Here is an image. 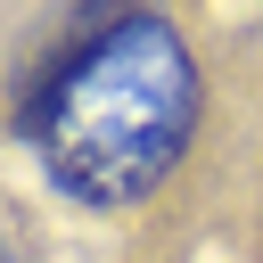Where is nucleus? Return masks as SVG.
I'll list each match as a JSON object with an SVG mask.
<instances>
[{"label":"nucleus","mask_w":263,"mask_h":263,"mask_svg":"<svg viewBox=\"0 0 263 263\" xmlns=\"http://www.w3.org/2000/svg\"><path fill=\"white\" fill-rule=\"evenodd\" d=\"M197 123V66L164 16H107L82 49H66L49 99L33 107L41 164L82 205L148 197Z\"/></svg>","instance_id":"f257e3e1"},{"label":"nucleus","mask_w":263,"mask_h":263,"mask_svg":"<svg viewBox=\"0 0 263 263\" xmlns=\"http://www.w3.org/2000/svg\"><path fill=\"white\" fill-rule=\"evenodd\" d=\"M0 263H16V255H8V230H0Z\"/></svg>","instance_id":"f03ea898"}]
</instances>
